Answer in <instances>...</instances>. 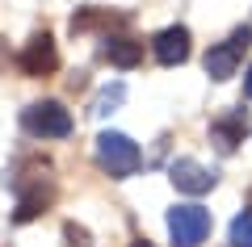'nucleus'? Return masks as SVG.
<instances>
[{
	"instance_id": "f257e3e1",
	"label": "nucleus",
	"mask_w": 252,
	"mask_h": 247,
	"mask_svg": "<svg viewBox=\"0 0 252 247\" xmlns=\"http://www.w3.org/2000/svg\"><path fill=\"white\" fill-rule=\"evenodd\" d=\"M97 164H101V172H109L114 180H126V176H135V172H139L143 151L126 138V134L105 130V134H97Z\"/></svg>"
},
{
	"instance_id": "f03ea898",
	"label": "nucleus",
	"mask_w": 252,
	"mask_h": 247,
	"mask_svg": "<svg viewBox=\"0 0 252 247\" xmlns=\"http://www.w3.org/2000/svg\"><path fill=\"white\" fill-rule=\"evenodd\" d=\"M72 126H76L72 113L59 101H34V105L21 109V130L34 134V138H67Z\"/></svg>"
},
{
	"instance_id": "7ed1b4c3",
	"label": "nucleus",
	"mask_w": 252,
	"mask_h": 247,
	"mask_svg": "<svg viewBox=\"0 0 252 247\" xmlns=\"http://www.w3.org/2000/svg\"><path fill=\"white\" fill-rule=\"evenodd\" d=\"M17 189V210H13V222H34L38 214H46L55 205V176H42V172H30V176L13 180Z\"/></svg>"
},
{
	"instance_id": "20e7f679",
	"label": "nucleus",
	"mask_w": 252,
	"mask_h": 247,
	"mask_svg": "<svg viewBox=\"0 0 252 247\" xmlns=\"http://www.w3.org/2000/svg\"><path fill=\"white\" fill-rule=\"evenodd\" d=\"M248 46H252V26L231 29V38H227V42H219V46H210V51H206V59H202L206 76H210V80H231Z\"/></svg>"
},
{
	"instance_id": "39448f33",
	"label": "nucleus",
	"mask_w": 252,
	"mask_h": 247,
	"mask_svg": "<svg viewBox=\"0 0 252 247\" xmlns=\"http://www.w3.org/2000/svg\"><path fill=\"white\" fill-rule=\"evenodd\" d=\"M168 235L177 247H198L210 235V214L202 205H172L168 210Z\"/></svg>"
},
{
	"instance_id": "423d86ee",
	"label": "nucleus",
	"mask_w": 252,
	"mask_h": 247,
	"mask_svg": "<svg viewBox=\"0 0 252 247\" xmlns=\"http://www.w3.org/2000/svg\"><path fill=\"white\" fill-rule=\"evenodd\" d=\"M17 67L26 71V76H34V80L55 76V67H59V51H55V38L46 34V29H42V34H34L26 46H21Z\"/></svg>"
},
{
	"instance_id": "0eeeda50",
	"label": "nucleus",
	"mask_w": 252,
	"mask_h": 247,
	"mask_svg": "<svg viewBox=\"0 0 252 247\" xmlns=\"http://www.w3.org/2000/svg\"><path fill=\"white\" fill-rule=\"evenodd\" d=\"M248 138V109H227L210 122V142H215L223 155H231L240 142Z\"/></svg>"
},
{
	"instance_id": "6e6552de",
	"label": "nucleus",
	"mask_w": 252,
	"mask_h": 247,
	"mask_svg": "<svg viewBox=\"0 0 252 247\" xmlns=\"http://www.w3.org/2000/svg\"><path fill=\"white\" fill-rule=\"evenodd\" d=\"M168 180L181 189V193H193V197H198V193H210V189H215V172L202 168L198 159H177V164L168 168Z\"/></svg>"
},
{
	"instance_id": "1a4fd4ad",
	"label": "nucleus",
	"mask_w": 252,
	"mask_h": 247,
	"mask_svg": "<svg viewBox=\"0 0 252 247\" xmlns=\"http://www.w3.org/2000/svg\"><path fill=\"white\" fill-rule=\"evenodd\" d=\"M156 59L164 63V67H181V63L189 59V29L185 26H168L156 34Z\"/></svg>"
},
{
	"instance_id": "9d476101",
	"label": "nucleus",
	"mask_w": 252,
	"mask_h": 247,
	"mask_svg": "<svg viewBox=\"0 0 252 247\" xmlns=\"http://www.w3.org/2000/svg\"><path fill=\"white\" fill-rule=\"evenodd\" d=\"M101 55H105L114 67H139V63H143V42L130 38V34H105Z\"/></svg>"
},
{
	"instance_id": "9b49d317",
	"label": "nucleus",
	"mask_w": 252,
	"mask_h": 247,
	"mask_svg": "<svg viewBox=\"0 0 252 247\" xmlns=\"http://www.w3.org/2000/svg\"><path fill=\"white\" fill-rule=\"evenodd\" d=\"M126 13H105V9H84L72 17V34H84V29H122L126 26Z\"/></svg>"
},
{
	"instance_id": "f8f14e48",
	"label": "nucleus",
	"mask_w": 252,
	"mask_h": 247,
	"mask_svg": "<svg viewBox=\"0 0 252 247\" xmlns=\"http://www.w3.org/2000/svg\"><path fill=\"white\" fill-rule=\"evenodd\" d=\"M122 97H126V84H114V88H101V97L93 101V113H97V117L114 113V109L122 105Z\"/></svg>"
},
{
	"instance_id": "ddd939ff",
	"label": "nucleus",
	"mask_w": 252,
	"mask_h": 247,
	"mask_svg": "<svg viewBox=\"0 0 252 247\" xmlns=\"http://www.w3.org/2000/svg\"><path fill=\"white\" fill-rule=\"evenodd\" d=\"M231 247H252V210L235 214V222H231Z\"/></svg>"
},
{
	"instance_id": "4468645a",
	"label": "nucleus",
	"mask_w": 252,
	"mask_h": 247,
	"mask_svg": "<svg viewBox=\"0 0 252 247\" xmlns=\"http://www.w3.org/2000/svg\"><path fill=\"white\" fill-rule=\"evenodd\" d=\"M63 239H67V247H93V243H89V230L76 226V222H67V226H63Z\"/></svg>"
},
{
	"instance_id": "2eb2a0df",
	"label": "nucleus",
	"mask_w": 252,
	"mask_h": 247,
	"mask_svg": "<svg viewBox=\"0 0 252 247\" xmlns=\"http://www.w3.org/2000/svg\"><path fill=\"white\" fill-rule=\"evenodd\" d=\"M244 92L252 97V67H248V76H244Z\"/></svg>"
},
{
	"instance_id": "dca6fc26",
	"label": "nucleus",
	"mask_w": 252,
	"mask_h": 247,
	"mask_svg": "<svg viewBox=\"0 0 252 247\" xmlns=\"http://www.w3.org/2000/svg\"><path fill=\"white\" fill-rule=\"evenodd\" d=\"M130 247H152V243H147V239H139V243H130Z\"/></svg>"
}]
</instances>
